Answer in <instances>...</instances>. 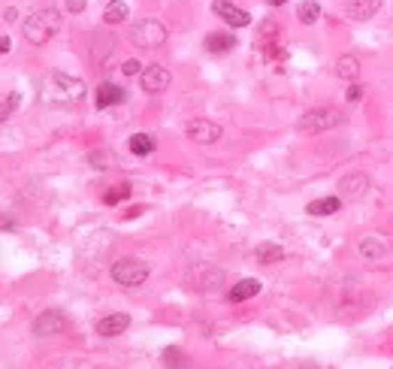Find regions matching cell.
Here are the masks:
<instances>
[{"instance_id":"6da1fadb","label":"cell","mask_w":393,"mask_h":369,"mask_svg":"<svg viewBox=\"0 0 393 369\" xmlns=\"http://www.w3.org/2000/svg\"><path fill=\"white\" fill-rule=\"evenodd\" d=\"M61 13L54 6H45V9H36V13L31 18H24V24H22V34H24V40L31 43V45H45L52 40V36H58L61 31Z\"/></svg>"},{"instance_id":"7a4b0ae2","label":"cell","mask_w":393,"mask_h":369,"mask_svg":"<svg viewBox=\"0 0 393 369\" xmlns=\"http://www.w3.org/2000/svg\"><path fill=\"white\" fill-rule=\"evenodd\" d=\"M43 97L49 103H58V106H70V103H79L85 97V82L70 76V73H52L43 85Z\"/></svg>"},{"instance_id":"3957f363","label":"cell","mask_w":393,"mask_h":369,"mask_svg":"<svg viewBox=\"0 0 393 369\" xmlns=\"http://www.w3.org/2000/svg\"><path fill=\"white\" fill-rule=\"evenodd\" d=\"M167 27H163L158 18H140L136 24L127 27V43L140 45V49H158V45L167 43Z\"/></svg>"},{"instance_id":"277c9868","label":"cell","mask_w":393,"mask_h":369,"mask_svg":"<svg viewBox=\"0 0 393 369\" xmlns=\"http://www.w3.org/2000/svg\"><path fill=\"white\" fill-rule=\"evenodd\" d=\"M336 124H342V113H339V109H333V106H315V109H309V113L297 122V131L315 136V133L330 131V127H336Z\"/></svg>"},{"instance_id":"5b68a950","label":"cell","mask_w":393,"mask_h":369,"mask_svg":"<svg viewBox=\"0 0 393 369\" xmlns=\"http://www.w3.org/2000/svg\"><path fill=\"white\" fill-rule=\"evenodd\" d=\"M112 279L121 284V288H140L149 279V263L140 261V257H121V261L112 263Z\"/></svg>"},{"instance_id":"8992f818","label":"cell","mask_w":393,"mask_h":369,"mask_svg":"<svg viewBox=\"0 0 393 369\" xmlns=\"http://www.w3.org/2000/svg\"><path fill=\"white\" fill-rule=\"evenodd\" d=\"M185 133H188V140L197 145H212L221 140V124L209 122V118H194V122L185 124Z\"/></svg>"},{"instance_id":"52a82bcc","label":"cell","mask_w":393,"mask_h":369,"mask_svg":"<svg viewBox=\"0 0 393 369\" xmlns=\"http://www.w3.org/2000/svg\"><path fill=\"white\" fill-rule=\"evenodd\" d=\"M170 70L167 67H161V64H151V67H145L142 70V76H140V85L145 94H161V91H167L170 88Z\"/></svg>"},{"instance_id":"ba28073f","label":"cell","mask_w":393,"mask_h":369,"mask_svg":"<svg viewBox=\"0 0 393 369\" xmlns=\"http://www.w3.org/2000/svg\"><path fill=\"white\" fill-rule=\"evenodd\" d=\"M212 13H215L218 18H221V22L233 24V27H249V24H251V15L245 13L242 6L227 3V0H215V3H212Z\"/></svg>"},{"instance_id":"9c48e42d","label":"cell","mask_w":393,"mask_h":369,"mask_svg":"<svg viewBox=\"0 0 393 369\" xmlns=\"http://www.w3.org/2000/svg\"><path fill=\"white\" fill-rule=\"evenodd\" d=\"M381 9V0H345V15L351 22H369Z\"/></svg>"},{"instance_id":"30bf717a","label":"cell","mask_w":393,"mask_h":369,"mask_svg":"<svg viewBox=\"0 0 393 369\" xmlns=\"http://www.w3.org/2000/svg\"><path fill=\"white\" fill-rule=\"evenodd\" d=\"M127 327H131V315H124V312H115V315H106V318L97 321V333L103 336V339L121 336Z\"/></svg>"},{"instance_id":"8fae6325","label":"cell","mask_w":393,"mask_h":369,"mask_svg":"<svg viewBox=\"0 0 393 369\" xmlns=\"http://www.w3.org/2000/svg\"><path fill=\"white\" fill-rule=\"evenodd\" d=\"M369 188V179L363 176V173H351V176H345L339 182V197L342 200H360L363 194Z\"/></svg>"},{"instance_id":"7c38bea8","label":"cell","mask_w":393,"mask_h":369,"mask_svg":"<svg viewBox=\"0 0 393 369\" xmlns=\"http://www.w3.org/2000/svg\"><path fill=\"white\" fill-rule=\"evenodd\" d=\"M64 324H67V318H64L58 309H49V312H43V315L36 318L34 330L40 336H54V333H64Z\"/></svg>"},{"instance_id":"4fadbf2b","label":"cell","mask_w":393,"mask_h":369,"mask_svg":"<svg viewBox=\"0 0 393 369\" xmlns=\"http://www.w3.org/2000/svg\"><path fill=\"white\" fill-rule=\"evenodd\" d=\"M124 100V91L112 85V82H103V85L97 88V94H94V103L97 109H109V106H115V103H121Z\"/></svg>"},{"instance_id":"5bb4252c","label":"cell","mask_w":393,"mask_h":369,"mask_svg":"<svg viewBox=\"0 0 393 369\" xmlns=\"http://www.w3.org/2000/svg\"><path fill=\"white\" fill-rule=\"evenodd\" d=\"M233 49H236L233 34L215 31V34H209V36H206V52H212V55H227V52H233Z\"/></svg>"},{"instance_id":"9a60e30c","label":"cell","mask_w":393,"mask_h":369,"mask_svg":"<svg viewBox=\"0 0 393 369\" xmlns=\"http://www.w3.org/2000/svg\"><path fill=\"white\" fill-rule=\"evenodd\" d=\"M339 209H342V197H318V200H312V203L306 206L309 215H318V218L336 215Z\"/></svg>"},{"instance_id":"2e32d148","label":"cell","mask_w":393,"mask_h":369,"mask_svg":"<svg viewBox=\"0 0 393 369\" xmlns=\"http://www.w3.org/2000/svg\"><path fill=\"white\" fill-rule=\"evenodd\" d=\"M258 294H260V282L258 279H239L233 284V291H230V303H245V300L258 297Z\"/></svg>"},{"instance_id":"e0dca14e","label":"cell","mask_w":393,"mask_h":369,"mask_svg":"<svg viewBox=\"0 0 393 369\" xmlns=\"http://www.w3.org/2000/svg\"><path fill=\"white\" fill-rule=\"evenodd\" d=\"M360 254H363V261H381V257L387 254V245L381 243L378 236H363L360 239Z\"/></svg>"},{"instance_id":"ac0fdd59","label":"cell","mask_w":393,"mask_h":369,"mask_svg":"<svg viewBox=\"0 0 393 369\" xmlns=\"http://www.w3.org/2000/svg\"><path fill=\"white\" fill-rule=\"evenodd\" d=\"M336 76L345 79V82H357V76H360V61L354 58V55H342V58L336 61Z\"/></svg>"},{"instance_id":"d6986e66","label":"cell","mask_w":393,"mask_h":369,"mask_svg":"<svg viewBox=\"0 0 393 369\" xmlns=\"http://www.w3.org/2000/svg\"><path fill=\"white\" fill-rule=\"evenodd\" d=\"M131 18V9H127L124 0H109L106 9H103V22L106 24H121Z\"/></svg>"},{"instance_id":"ffe728a7","label":"cell","mask_w":393,"mask_h":369,"mask_svg":"<svg viewBox=\"0 0 393 369\" xmlns=\"http://www.w3.org/2000/svg\"><path fill=\"white\" fill-rule=\"evenodd\" d=\"M254 257H258L260 263H281L285 261V252H281V245H276V243H260L254 248Z\"/></svg>"},{"instance_id":"44dd1931","label":"cell","mask_w":393,"mask_h":369,"mask_svg":"<svg viewBox=\"0 0 393 369\" xmlns=\"http://www.w3.org/2000/svg\"><path fill=\"white\" fill-rule=\"evenodd\" d=\"M154 149H158L154 136H149V133H133L131 136V152L136 154V158H145V154H151Z\"/></svg>"},{"instance_id":"7402d4cb","label":"cell","mask_w":393,"mask_h":369,"mask_svg":"<svg viewBox=\"0 0 393 369\" xmlns=\"http://www.w3.org/2000/svg\"><path fill=\"white\" fill-rule=\"evenodd\" d=\"M297 18L303 24H315L318 18H321V6H318L315 0H303V3L297 6Z\"/></svg>"},{"instance_id":"603a6c76","label":"cell","mask_w":393,"mask_h":369,"mask_svg":"<svg viewBox=\"0 0 393 369\" xmlns=\"http://www.w3.org/2000/svg\"><path fill=\"white\" fill-rule=\"evenodd\" d=\"M267 40H281V31L276 22H263L260 31H258V43H267Z\"/></svg>"},{"instance_id":"cb8c5ba5","label":"cell","mask_w":393,"mask_h":369,"mask_svg":"<svg viewBox=\"0 0 393 369\" xmlns=\"http://www.w3.org/2000/svg\"><path fill=\"white\" fill-rule=\"evenodd\" d=\"M15 109H18V94H15V91H6V94H3V106H0V118L6 122Z\"/></svg>"},{"instance_id":"d4e9b609","label":"cell","mask_w":393,"mask_h":369,"mask_svg":"<svg viewBox=\"0 0 393 369\" xmlns=\"http://www.w3.org/2000/svg\"><path fill=\"white\" fill-rule=\"evenodd\" d=\"M142 70H145V64H140L136 58H131V61L121 64V73H124V76H142Z\"/></svg>"},{"instance_id":"484cf974","label":"cell","mask_w":393,"mask_h":369,"mask_svg":"<svg viewBox=\"0 0 393 369\" xmlns=\"http://www.w3.org/2000/svg\"><path fill=\"white\" fill-rule=\"evenodd\" d=\"M127 194H131V184H115V191H109L103 200L106 203H118V200H124Z\"/></svg>"},{"instance_id":"4316f807","label":"cell","mask_w":393,"mask_h":369,"mask_svg":"<svg viewBox=\"0 0 393 369\" xmlns=\"http://www.w3.org/2000/svg\"><path fill=\"white\" fill-rule=\"evenodd\" d=\"M363 94H366V88L357 85V82H351V85H348V100H351V103H357V100H363Z\"/></svg>"},{"instance_id":"83f0119b","label":"cell","mask_w":393,"mask_h":369,"mask_svg":"<svg viewBox=\"0 0 393 369\" xmlns=\"http://www.w3.org/2000/svg\"><path fill=\"white\" fill-rule=\"evenodd\" d=\"M67 9L70 13H82V9H85V0H67Z\"/></svg>"},{"instance_id":"f1b7e54d","label":"cell","mask_w":393,"mask_h":369,"mask_svg":"<svg viewBox=\"0 0 393 369\" xmlns=\"http://www.w3.org/2000/svg\"><path fill=\"white\" fill-rule=\"evenodd\" d=\"M9 43H13V40H9V36H6V34H3V36H0V52H3V55L9 52Z\"/></svg>"},{"instance_id":"f546056e","label":"cell","mask_w":393,"mask_h":369,"mask_svg":"<svg viewBox=\"0 0 393 369\" xmlns=\"http://www.w3.org/2000/svg\"><path fill=\"white\" fill-rule=\"evenodd\" d=\"M3 18H6V22H15V18H18V13H15V9H6V13H3Z\"/></svg>"},{"instance_id":"4dcf8cb0","label":"cell","mask_w":393,"mask_h":369,"mask_svg":"<svg viewBox=\"0 0 393 369\" xmlns=\"http://www.w3.org/2000/svg\"><path fill=\"white\" fill-rule=\"evenodd\" d=\"M267 6H281V3H288V0H263Z\"/></svg>"}]
</instances>
